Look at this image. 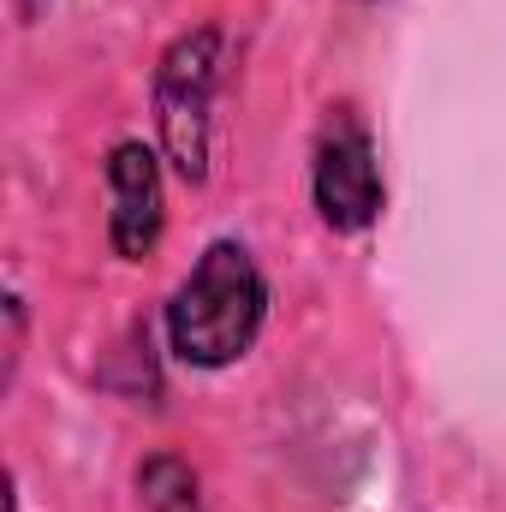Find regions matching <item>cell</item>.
Instances as JSON below:
<instances>
[{
	"mask_svg": "<svg viewBox=\"0 0 506 512\" xmlns=\"http://www.w3.org/2000/svg\"><path fill=\"white\" fill-rule=\"evenodd\" d=\"M268 322V280L239 239H215L167 304V352L191 370H227Z\"/></svg>",
	"mask_w": 506,
	"mask_h": 512,
	"instance_id": "cell-1",
	"label": "cell"
},
{
	"mask_svg": "<svg viewBox=\"0 0 506 512\" xmlns=\"http://www.w3.org/2000/svg\"><path fill=\"white\" fill-rule=\"evenodd\" d=\"M215 84H221V30H185L161 66H155V131H161V161L185 179H209V126H215Z\"/></svg>",
	"mask_w": 506,
	"mask_h": 512,
	"instance_id": "cell-2",
	"label": "cell"
},
{
	"mask_svg": "<svg viewBox=\"0 0 506 512\" xmlns=\"http://www.w3.org/2000/svg\"><path fill=\"white\" fill-rule=\"evenodd\" d=\"M310 197H316V215L322 227L334 233H364L381 221V161L376 143L358 114H334L322 137H316V161H310Z\"/></svg>",
	"mask_w": 506,
	"mask_h": 512,
	"instance_id": "cell-3",
	"label": "cell"
},
{
	"mask_svg": "<svg viewBox=\"0 0 506 512\" xmlns=\"http://www.w3.org/2000/svg\"><path fill=\"white\" fill-rule=\"evenodd\" d=\"M161 227H167V191H161V155L149 143H114L108 155V245L126 262L161 245Z\"/></svg>",
	"mask_w": 506,
	"mask_h": 512,
	"instance_id": "cell-4",
	"label": "cell"
},
{
	"mask_svg": "<svg viewBox=\"0 0 506 512\" xmlns=\"http://www.w3.org/2000/svg\"><path fill=\"white\" fill-rule=\"evenodd\" d=\"M137 501H143V512H203L197 471L185 459H173V453H155L137 471Z\"/></svg>",
	"mask_w": 506,
	"mask_h": 512,
	"instance_id": "cell-5",
	"label": "cell"
},
{
	"mask_svg": "<svg viewBox=\"0 0 506 512\" xmlns=\"http://www.w3.org/2000/svg\"><path fill=\"white\" fill-rule=\"evenodd\" d=\"M12 6H18V18H24V24H36V18L48 12V0H12Z\"/></svg>",
	"mask_w": 506,
	"mask_h": 512,
	"instance_id": "cell-6",
	"label": "cell"
}]
</instances>
